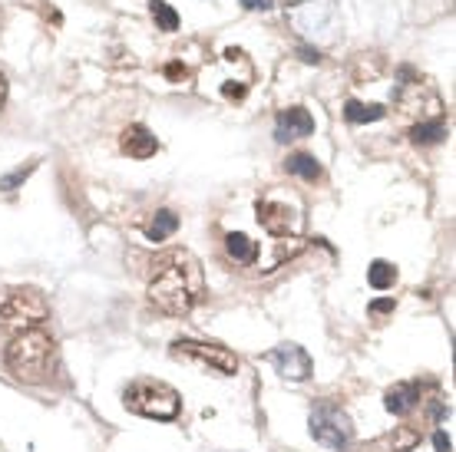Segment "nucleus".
I'll use <instances>...</instances> for the list:
<instances>
[{
	"mask_svg": "<svg viewBox=\"0 0 456 452\" xmlns=\"http://www.w3.org/2000/svg\"><path fill=\"white\" fill-rule=\"evenodd\" d=\"M202 297V264L189 251H169L156 261V271L149 281V301L162 314L183 317Z\"/></svg>",
	"mask_w": 456,
	"mask_h": 452,
	"instance_id": "f257e3e1",
	"label": "nucleus"
},
{
	"mask_svg": "<svg viewBox=\"0 0 456 452\" xmlns=\"http://www.w3.org/2000/svg\"><path fill=\"white\" fill-rule=\"evenodd\" d=\"M57 360V343L44 327L20 330L7 343V367L23 383H44Z\"/></svg>",
	"mask_w": 456,
	"mask_h": 452,
	"instance_id": "f03ea898",
	"label": "nucleus"
},
{
	"mask_svg": "<svg viewBox=\"0 0 456 452\" xmlns=\"http://www.w3.org/2000/svg\"><path fill=\"white\" fill-rule=\"evenodd\" d=\"M44 320H50V307L37 287H11L0 301V327L13 334L44 327Z\"/></svg>",
	"mask_w": 456,
	"mask_h": 452,
	"instance_id": "7ed1b4c3",
	"label": "nucleus"
},
{
	"mask_svg": "<svg viewBox=\"0 0 456 452\" xmlns=\"http://www.w3.org/2000/svg\"><path fill=\"white\" fill-rule=\"evenodd\" d=\"M126 407L139 413V416L149 419H175L179 416V407L183 400L172 390L169 383H159V380H139L126 390Z\"/></svg>",
	"mask_w": 456,
	"mask_h": 452,
	"instance_id": "20e7f679",
	"label": "nucleus"
},
{
	"mask_svg": "<svg viewBox=\"0 0 456 452\" xmlns=\"http://www.w3.org/2000/svg\"><path fill=\"white\" fill-rule=\"evenodd\" d=\"M172 357L175 360L189 363L195 370H206V374L232 376L239 370V357L218 343H199V340H175L172 343Z\"/></svg>",
	"mask_w": 456,
	"mask_h": 452,
	"instance_id": "39448f33",
	"label": "nucleus"
},
{
	"mask_svg": "<svg viewBox=\"0 0 456 452\" xmlns=\"http://www.w3.org/2000/svg\"><path fill=\"white\" fill-rule=\"evenodd\" d=\"M288 23L301 36H324L338 23V4L334 0H301L288 11Z\"/></svg>",
	"mask_w": 456,
	"mask_h": 452,
	"instance_id": "423d86ee",
	"label": "nucleus"
},
{
	"mask_svg": "<svg viewBox=\"0 0 456 452\" xmlns=\"http://www.w3.org/2000/svg\"><path fill=\"white\" fill-rule=\"evenodd\" d=\"M397 109L403 119L430 123V119H436V113H440V96H436V90L430 83L413 79V83H403L397 90Z\"/></svg>",
	"mask_w": 456,
	"mask_h": 452,
	"instance_id": "0eeeda50",
	"label": "nucleus"
},
{
	"mask_svg": "<svg viewBox=\"0 0 456 452\" xmlns=\"http://www.w3.org/2000/svg\"><path fill=\"white\" fill-rule=\"evenodd\" d=\"M311 436H314L321 446L341 452V449H347V442H351V426H347V419H344L338 409L324 407L311 416Z\"/></svg>",
	"mask_w": 456,
	"mask_h": 452,
	"instance_id": "6e6552de",
	"label": "nucleus"
},
{
	"mask_svg": "<svg viewBox=\"0 0 456 452\" xmlns=\"http://www.w3.org/2000/svg\"><path fill=\"white\" fill-rule=\"evenodd\" d=\"M258 222H262L265 231L285 238V235H291V231H297L301 215L285 202H258Z\"/></svg>",
	"mask_w": 456,
	"mask_h": 452,
	"instance_id": "1a4fd4ad",
	"label": "nucleus"
},
{
	"mask_svg": "<svg viewBox=\"0 0 456 452\" xmlns=\"http://www.w3.org/2000/svg\"><path fill=\"white\" fill-rule=\"evenodd\" d=\"M272 363L278 367V374L288 376V380H308L311 374V357L297 343H281L272 353Z\"/></svg>",
	"mask_w": 456,
	"mask_h": 452,
	"instance_id": "9d476101",
	"label": "nucleus"
},
{
	"mask_svg": "<svg viewBox=\"0 0 456 452\" xmlns=\"http://www.w3.org/2000/svg\"><path fill=\"white\" fill-rule=\"evenodd\" d=\"M314 133V119H311L308 109H301V106H291L285 113L278 116V139L288 142V139H305Z\"/></svg>",
	"mask_w": 456,
	"mask_h": 452,
	"instance_id": "9b49d317",
	"label": "nucleus"
},
{
	"mask_svg": "<svg viewBox=\"0 0 456 452\" xmlns=\"http://www.w3.org/2000/svg\"><path fill=\"white\" fill-rule=\"evenodd\" d=\"M119 146H123L126 156L133 158H149L156 156V149H159V142H156V136L149 133L146 125H129L123 133V139H119Z\"/></svg>",
	"mask_w": 456,
	"mask_h": 452,
	"instance_id": "f8f14e48",
	"label": "nucleus"
},
{
	"mask_svg": "<svg viewBox=\"0 0 456 452\" xmlns=\"http://www.w3.org/2000/svg\"><path fill=\"white\" fill-rule=\"evenodd\" d=\"M417 400H420V390L413 383H397L394 390H387V409L397 413V416L411 413V409L417 407Z\"/></svg>",
	"mask_w": 456,
	"mask_h": 452,
	"instance_id": "ddd939ff",
	"label": "nucleus"
},
{
	"mask_svg": "<svg viewBox=\"0 0 456 452\" xmlns=\"http://www.w3.org/2000/svg\"><path fill=\"white\" fill-rule=\"evenodd\" d=\"M225 251L232 261H239V264H251V261L258 258V245L245 235H228L225 238Z\"/></svg>",
	"mask_w": 456,
	"mask_h": 452,
	"instance_id": "4468645a",
	"label": "nucleus"
},
{
	"mask_svg": "<svg viewBox=\"0 0 456 452\" xmlns=\"http://www.w3.org/2000/svg\"><path fill=\"white\" fill-rule=\"evenodd\" d=\"M367 281H370L374 291H387V287H394V281H397V271H394V264H387V261H374V264L367 268Z\"/></svg>",
	"mask_w": 456,
	"mask_h": 452,
	"instance_id": "2eb2a0df",
	"label": "nucleus"
},
{
	"mask_svg": "<svg viewBox=\"0 0 456 452\" xmlns=\"http://www.w3.org/2000/svg\"><path fill=\"white\" fill-rule=\"evenodd\" d=\"M288 172H295V175H301V179H321V165L314 156H305V152H297V156L288 158Z\"/></svg>",
	"mask_w": 456,
	"mask_h": 452,
	"instance_id": "dca6fc26",
	"label": "nucleus"
},
{
	"mask_svg": "<svg viewBox=\"0 0 456 452\" xmlns=\"http://www.w3.org/2000/svg\"><path fill=\"white\" fill-rule=\"evenodd\" d=\"M175 228H179V218L172 215V212H159L156 222L149 225V238L152 241H166L169 235H175Z\"/></svg>",
	"mask_w": 456,
	"mask_h": 452,
	"instance_id": "f3484780",
	"label": "nucleus"
},
{
	"mask_svg": "<svg viewBox=\"0 0 456 452\" xmlns=\"http://www.w3.org/2000/svg\"><path fill=\"white\" fill-rule=\"evenodd\" d=\"M152 17H156V23H159V30H166V34H172V30H179V13L172 11L166 0H152Z\"/></svg>",
	"mask_w": 456,
	"mask_h": 452,
	"instance_id": "a211bd4d",
	"label": "nucleus"
},
{
	"mask_svg": "<svg viewBox=\"0 0 456 452\" xmlns=\"http://www.w3.org/2000/svg\"><path fill=\"white\" fill-rule=\"evenodd\" d=\"M446 136V129H444V123L440 119H430V123H417L413 125V142H440V139Z\"/></svg>",
	"mask_w": 456,
	"mask_h": 452,
	"instance_id": "6ab92c4d",
	"label": "nucleus"
},
{
	"mask_svg": "<svg viewBox=\"0 0 456 452\" xmlns=\"http://www.w3.org/2000/svg\"><path fill=\"white\" fill-rule=\"evenodd\" d=\"M344 116L351 119V123H374V119H380L384 116V109L380 106H364V102H347V109H344Z\"/></svg>",
	"mask_w": 456,
	"mask_h": 452,
	"instance_id": "aec40b11",
	"label": "nucleus"
},
{
	"mask_svg": "<svg viewBox=\"0 0 456 452\" xmlns=\"http://www.w3.org/2000/svg\"><path fill=\"white\" fill-rule=\"evenodd\" d=\"M390 446H394V452H413L417 446H420V432L413 430V426H397Z\"/></svg>",
	"mask_w": 456,
	"mask_h": 452,
	"instance_id": "412c9836",
	"label": "nucleus"
},
{
	"mask_svg": "<svg viewBox=\"0 0 456 452\" xmlns=\"http://www.w3.org/2000/svg\"><path fill=\"white\" fill-rule=\"evenodd\" d=\"M37 169V162H30V165H27V169H17V172H11V175H7V179L0 182V189H4V192H11L13 185H17V182H23L27 179V175H30V172Z\"/></svg>",
	"mask_w": 456,
	"mask_h": 452,
	"instance_id": "4be33fe9",
	"label": "nucleus"
},
{
	"mask_svg": "<svg viewBox=\"0 0 456 452\" xmlns=\"http://www.w3.org/2000/svg\"><path fill=\"white\" fill-rule=\"evenodd\" d=\"M278 0H241L245 11H272Z\"/></svg>",
	"mask_w": 456,
	"mask_h": 452,
	"instance_id": "5701e85b",
	"label": "nucleus"
},
{
	"mask_svg": "<svg viewBox=\"0 0 456 452\" xmlns=\"http://www.w3.org/2000/svg\"><path fill=\"white\" fill-rule=\"evenodd\" d=\"M390 311H394V301H390V297L387 301H374V304H370V314H377V317L390 314Z\"/></svg>",
	"mask_w": 456,
	"mask_h": 452,
	"instance_id": "b1692460",
	"label": "nucleus"
},
{
	"mask_svg": "<svg viewBox=\"0 0 456 452\" xmlns=\"http://www.w3.org/2000/svg\"><path fill=\"white\" fill-rule=\"evenodd\" d=\"M434 442H436V449H440V452H450V440H446L444 432H436Z\"/></svg>",
	"mask_w": 456,
	"mask_h": 452,
	"instance_id": "393cba45",
	"label": "nucleus"
},
{
	"mask_svg": "<svg viewBox=\"0 0 456 452\" xmlns=\"http://www.w3.org/2000/svg\"><path fill=\"white\" fill-rule=\"evenodd\" d=\"M7 102V77H4V69H0V106Z\"/></svg>",
	"mask_w": 456,
	"mask_h": 452,
	"instance_id": "a878e982",
	"label": "nucleus"
},
{
	"mask_svg": "<svg viewBox=\"0 0 456 452\" xmlns=\"http://www.w3.org/2000/svg\"><path fill=\"white\" fill-rule=\"evenodd\" d=\"M301 60H308V63H314V60H318V50H301Z\"/></svg>",
	"mask_w": 456,
	"mask_h": 452,
	"instance_id": "bb28decb",
	"label": "nucleus"
}]
</instances>
